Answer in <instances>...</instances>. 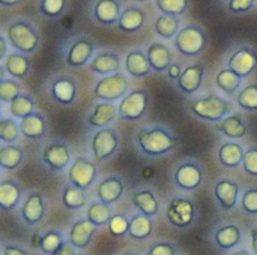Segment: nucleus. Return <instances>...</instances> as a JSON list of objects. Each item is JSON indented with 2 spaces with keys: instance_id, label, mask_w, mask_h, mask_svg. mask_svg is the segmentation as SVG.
Returning a JSON list of instances; mask_svg holds the SVG:
<instances>
[{
  "instance_id": "1",
  "label": "nucleus",
  "mask_w": 257,
  "mask_h": 255,
  "mask_svg": "<svg viewBox=\"0 0 257 255\" xmlns=\"http://www.w3.org/2000/svg\"><path fill=\"white\" fill-rule=\"evenodd\" d=\"M178 144L176 137L163 126L140 128L137 132V146L139 149L152 158L164 156L172 152Z\"/></svg>"
},
{
  "instance_id": "2",
  "label": "nucleus",
  "mask_w": 257,
  "mask_h": 255,
  "mask_svg": "<svg viewBox=\"0 0 257 255\" xmlns=\"http://www.w3.org/2000/svg\"><path fill=\"white\" fill-rule=\"evenodd\" d=\"M5 36L9 45L23 54H32L39 47V33L27 20H14L6 26Z\"/></svg>"
},
{
  "instance_id": "3",
  "label": "nucleus",
  "mask_w": 257,
  "mask_h": 255,
  "mask_svg": "<svg viewBox=\"0 0 257 255\" xmlns=\"http://www.w3.org/2000/svg\"><path fill=\"white\" fill-rule=\"evenodd\" d=\"M190 111L206 122H221L233 111V104L218 95H208L205 98H194L188 102Z\"/></svg>"
},
{
  "instance_id": "4",
  "label": "nucleus",
  "mask_w": 257,
  "mask_h": 255,
  "mask_svg": "<svg viewBox=\"0 0 257 255\" xmlns=\"http://www.w3.org/2000/svg\"><path fill=\"white\" fill-rule=\"evenodd\" d=\"M176 50L185 57H196L203 53L208 45L206 32L197 24H188L181 27L173 39Z\"/></svg>"
},
{
  "instance_id": "5",
  "label": "nucleus",
  "mask_w": 257,
  "mask_h": 255,
  "mask_svg": "<svg viewBox=\"0 0 257 255\" xmlns=\"http://www.w3.org/2000/svg\"><path fill=\"white\" fill-rule=\"evenodd\" d=\"M128 87V78L122 72H116L111 75H105L96 81L93 87V96L105 102H114L126 95Z\"/></svg>"
},
{
  "instance_id": "6",
  "label": "nucleus",
  "mask_w": 257,
  "mask_h": 255,
  "mask_svg": "<svg viewBox=\"0 0 257 255\" xmlns=\"http://www.w3.org/2000/svg\"><path fill=\"white\" fill-rule=\"evenodd\" d=\"M148 104H149V95L145 89L131 90L120 99L117 105L119 117L128 122L140 120L148 110Z\"/></svg>"
},
{
  "instance_id": "7",
  "label": "nucleus",
  "mask_w": 257,
  "mask_h": 255,
  "mask_svg": "<svg viewBox=\"0 0 257 255\" xmlns=\"http://www.w3.org/2000/svg\"><path fill=\"white\" fill-rule=\"evenodd\" d=\"M166 218L175 228H187L196 218V207L190 198L175 197L170 200L166 209Z\"/></svg>"
},
{
  "instance_id": "8",
  "label": "nucleus",
  "mask_w": 257,
  "mask_h": 255,
  "mask_svg": "<svg viewBox=\"0 0 257 255\" xmlns=\"http://www.w3.org/2000/svg\"><path fill=\"white\" fill-rule=\"evenodd\" d=\"M42 162L53 173H60L71 167V150L62 140L50 141L42 150Z\"/></svg>"
},
{
  "instance_id": "9",
  "label": "nucleus",
  "mask_w": 257,
  "mask_h": 255,
  "mask_svg": "<svg viewBox=\"0 0 257 255\" xmlns=\"http://www.w3.org/2000/svg\"><path fill=\"white\" fill-rule=\"evenodd\" d=\"M90 147H92L95 161H98V162L105 161L116 153V150L119 147V137L113 128L98 129L92 137Z\"/></svg>"
},
{
  "instance_id": "10",
  "label": "nucleus",
  "mask_w": 257,
  "mask_h": 255,
  "mask_svg": "<svg viewBox=\"0 0 257 255\" xmlns=\"http://www.w3.org/2000/svg\"><path fill=\"white\" fill-rule=\"evenodd\" d=\"M95 56V44L87 36H77L68 45L65 62L69 68H81Z\"/></svg>"
},
{
  "instance_id": "11",
  "label": "nucleus",
  "mask_w": 257,
  "mask_h": 255,
  "mask_svg": "<svg viewBox=\"0 0 257 255\" xmlns=\"http://www.w3.org/2000/svg\"><path fill=\"white\" fill-rule=\"evenodd\" d=\"M96 165L90 159L84 156H78L72 161L69 170H68V180L71 185H75L81 189H89L96 177Z\"/></svg>"
},
{
  "instance_id": "12",
  "label": "nucleus",
  "mask_w": 257,
  "mask_h": 255,
  "mask_svg": "<svg viewBox=\"0 0 257 255\" xmlns=\"http://www.w3.org/2000/svg\"><path fill=\"white\" fill-rule=\"evenodd\" d=\"M227 68L247 78L257 69V51L250 45L238 47L227 59Z\"/></svg>"
},
{
  "instance_id": "13",
  "label": "nucleus",
  "mask_w": 257,
  "mask_h": 255,
  "mask_svg": "<svg viewBox=\"0 0 257 255\" xmlns=\"http://www.w3.org/2000/svg\"><path fill=\"white\" fill-rule=\"evenodd\" d=\"M173 180L178 188L184 191H194L203 182V170L197 162L193 161L184 162L176 168L173 174Z\"/></svg>"
},
{
  "instance_id": "14",
  "label": "nucleus",
  "mask_w": 257,
  "mask_h": 255,
  "mask_svg": "<svg viewBox=\"0 0 257 255\" xmlns=\"http://www.w3.org/2000/svg\"><path fill=\"white\" fill-rule=\"evenodd\" d=\"M77 83L72 77L59 75L50 84V95L51 98L60 105H72L77 99Z\"/></svg>"
},
{
  "instance_id": "15",
  "label": "nucleus",
  "mask_w": 257,
  "mask_h": 255,
  "mask_svg": "<svg viewBox=\"0 0 257 255\" xmlns=\"http://www.w3.org/2000/svg\"><path fill=\"white\" fill-rule=\"evenodd\" d=\"M122 11L120 0H96L92 14L96 23L102 26H113L119 23Z\"/></svg>"
},
{
  "instance_id": "16",
  "label": "nucleus",
  "mask_w": 257,
  "mask_h": 255,
  "mask_svg": "<svg viewBox=\"0 0 257 255\" xmlns=\"http://www.w3.org/2000/svg\"><path fill=\"white\" fill-rule=\"evenodd\" d=\"M96 225L93 222H90L87 218L84 219H78L72 224V227L69 228V233H68V240L77 248V249H86L95 233H96Z\"/></svg>"
},
{
  "instance_id": "17",
  "label": "nucleus",
  "mask_w": 257,
  "mask_h": 255,
  "mask_svg": "<svg viewBox=\"0 0 257 255\" xmlns=\"http://www.w3.org/2000/svg\"><path fill=\"white\" fill-rule=\"evenodd\" d=\"M89 69L98 75H111L120 72V57L114 51H101L89 62Z\"/></svg>"
},
{
  "instance_id": "18",
  "label": "nucleus",
  "mask_w": 257,
  "mask_h": 255,
  "mask_svg": "<svg viewBox=\"0 0 257 255\" xmlns=\"http://www.w3.org/2000/svg\"><path fill=\"white\" fill-rule=\"evenodd\" d=\"M45 216V203L44 197L39 192H32L27 195L21 206V218L27 225L39 224Z\"/></svg>"
},
{
  "instance_id": "19",
  "label": "nucleus",
  "mask_w": 257,
  "mask_h": 255,
  "mask_svg": "<svg viewBox=\"0 0 257 255\" xmlns=\"http://www.w3.org/2000/svg\"><path fill=\"white\" fill-rule=\"evenodd\" d=\"M203 77H205V65L202 63L190 65L182 71V75L178 80V89L187 95H193L200 89Z\"/></svg>"
},
{
  "instance_id": "20",
  "label": "nucleus",
  "mask_w": 257,
  "mask_h": 255,
  "mask_svg": "<svg viewBox=\"0 0 257 255\" xmlns=\"http://www.w3.org/2000/svg\"><path fill=\"white\" fill-rule=\"evenodd\" d=\"M214 195L223 210H232L239 198V186L230 179H221L214 186Z\"/></svg>"
},
{
  "instance_id": "21",
  "label": "nucleus",
  "mask_w": 257,
  "mask_h": 255,
  "mask_svg": "<svg viewBox=\"0 0 257 255\" xmlns=\"http://www.w3.org/2000/svg\"><path fill=\"white\" fill-rule=\"evenodd\" d=\"M146 56H148L152 71H155V72H166L170 68V65L173 63L170 48L163 42L155 41V42L149 44V47L146 48Z\"/></svg>"
},
{
  "instance_id": "22",
  "label": "nucleus",
  "mask_w": 257,
  "mask_h": 255,
  "mask_svg": "<svg viewBox=\"0 0 257 255\" xmlns=\"http://www.w3.org/2000/svg\"><path fill=\"white\" fill-rule=\"evenodd\" d=\"M123 191H125L123 180L117 176H110L101 180L99 185L96 186V197L99 201L111 206L123 195Z\"/></svg>"
},
{
  "instance_id": "23",
  "label": "nucleus",
  "mask_w": 257,
  "mask_h": 255,
  "mask_svg": "<svg viewBox=\"0 0 257 255\" xmlns=\"http://www.w3.org/2000/svg\"><path fill=\"white\" fill-rule=\"evenodd\" d=\"M123 65H125V71L134 78H143L149 75L152 71L146 53L140 48L128 51V54L125 56Z\"/></svg>"
},
{
  "instance_id": "24",
  "label": "nucleus",
  "mask_w": 257,
  "mask_h": 255,
  "mask_svg": "<svg viewBox=\"0 0 257 255\" xmlns=\"http://www.w3.org/2000/svg\"><path fill=\"white\" fill-rule=\"evenodd\" d=\"M117 116H119L117 105H114L113 102L102 101V102H96L87 122L92 128L102 129V128H108V125L111 122H114Z\"/></svg>"
},
{
  "instance_id": "25",
  "label": "nucleus",
  "mask_w": 257,
  "mask_h": 255,
  "mask_svg": "<svg viewBox=\"0 0 257 255\" xmlns=\"http://www.w3.org/2000/svg\"><path fill=\"white\" fill-rule=\"evenodd\" d=\"M3 71L8 72L11 78L24 80L30 72V59L20 51H11L6 59H3Z\"/></svg>"
},
{
  "instance_id": "26",
  "label": "nucleus",
  "mask_w": 257,
  "mask_h": 255,
  "mask_svg": "<svg viewBox=\"0 0 257 255\" xmlns=\"http://www.w3.org/2000/svg\"><path fill=\"white\" fill-rule=\"evenodd\" d=\"M145 21H146V14L142 8L126 6L122 11L117 27H119V30L125 32V33H136V32L142 30V27L145 26Z\"/></svg>"
},
{
  "instance_id": "27",
  "label": "nucleus",
  "mask_w": 257,
  "mask_h": 255,
  "mask_svg": "<svg viewBox=\"0 0 257 255\" xmlns=\"http://www.w3.org/2000/svg\"><path fill=\"white\" fill-rule=\"evenodd\" d=\"M20 129L23 137L29 140H39L47 132V120L41 113L35 111L20 122Z\"/></svg>"
},
{
  "instance_id": "28",
  "label": "nucleus",
  "mask_w": 257,
  "mask_h": 255,
  "mask_svg": "<svg viewBox=\"0 0 257 255\" xmlns=\"http://www.w3.org/2000/svg\"><path fill=\"white\" fill-rule=\"evenodd\" d=\"M244 149L239 143L227 141L223 143L218 149V161L226 168H238L242 165L244 161Z\"/></svg>"
},
{
  "instance_id": "29",
  "label": "nucleus",
  "mask_w": 257,
  "mask_h": 255,
  "mask_svg": "<svg viewBox=\"0 0 257 255\" xmlns=\"http://www.w3.org/2000/svg\"><path fill=\"white\" fill-rule=\"evenodd\" d=\"M215 128L229 140H241L247 134V125L244 123L241 114H232L224 117L215 125Z\"/></svg>"
},
{
  "instance_id": "30",
  "label": "nucleus",
  "mask_w": 257,
  "mask_h": 255,
  "mask_svg": "<svg viewBox=\"0 0 257 255\" xmlns=\"http://www.w3.org/2000/svg\"><path fill=\"white\" fill-rule=\"evenodd\" d=\"M131 201H133L134 207L143 215L155 216L160 212V203H158L157 197L154 195V192L149 189H140V191L133 192Z\"/></svg>"
},
{
  "instance_id": "31",
  "label": "nucleus",
  "mask_w": 257,
  "mask_h": 255,
  "mask_svg": "<svg viewBox=\"0 0 257 255\" xmlns=\"http://www.w3.org/2000/svg\"><path fill=\"white\" fill-rule=\"evenodd\" d=\"M21 201V188L14 180H2L0 183V207L5 212L14 210Z\"/></svg>"
},
{
  "instance_id": "32",
  "label": "nucleus",
  "mask_w": 257,
  "mask_h": 255,
  "mask_svg": "<svg viewBox=\"0 0 257 255\" xmlns=\"http://www.w3.org/2000/svg\"><path fill=\"white\" fill-rule=\"evenodd\" d=\"M152 231H154V222H152L151 216L143 215V213L133 215V218L130 219V231H128V234L133 239L145 240V239L151 237Z\"/></svg>"
},
{
  "instance_id": "33",
  "label": "nucleus",
  "mask_w": 257,
  "mask_h": 255,
  "mask_svg": "<svg viewBox=\"0 0 257 255\" xmlns=\"http://www.w3.org/2000/svg\"><path fill=\"white\" fill-rule=\"evenodd\" d=\"M241 228L238 225H224V227H220L215 234H214V239H215V243L218 248L221 249H232L235 246L239 245L241 242Z\"/></svg>"
},
{
  "instance_id": "34",
  "label": "nucleus",
  "mask_w": 257,
  "mask_h": 255,
  "mask_svg": "<svg viewBox=\"0 0 257 255\" xmlns=\"http://www.w3.org/2000/svg\"><path fill=\"white\" fill-rule=\"evenodd\" d=\"M154 30L158 36H161L163 39H175V36L178 35V32L181 30V21L179 17H173V15H166L161 14L155 23H154Z\"/></svg>"
},
{
  "instance_id": "35",
  "label": "nucleus",
  "mask_w": 257,
  "mask_h": 255,
  "mask_svg": "<svg viewBox=\"0 0 257 255\" xmlns=\"http://www.w3.org/2000/svg\"><path fill=\"white\" fill-rule=\"evenodd\" d=\"M113 216V210L110 207V204L107 203H102V201H92L87 209H86V218L93 222L96 227H102V225H107L110 222Z\"/></svg>"
},
{
  "instance_id": "36",
  "label": "nucleus",
  "mask_w": 257,
  "mask_h": 255,
  "mask_svg": "<svg viewBox=\"0 0 257 255\" xmlns=\"http://www.w3.org/2000/svg\"><path fill=\"white\" fill-rule=\"evenodd\" d=\"M215 83H217L220 90H223L226 95L230 96V95H235L239 90V87L242 84V77H239L236 72H233L229 68H223V69L218 71Z\"/></svg>"
},
{
  "instance_id": "37",
  "label": "nucleus",
  "mask_w": 257,
  "mask_h": 255,
  "mask_svg": "<svg viewBox=\"0 0 257 255\" xmlns=\"http://www.w3.org/2000/svg\"><path fill=\"white\" fill-rule=\"evenodd\" d=\"M24 159V152L15 144H3L0 147V167L3 170H17Z\"/></svg>"
},
{
  "instance_id": "38",
  "label": "nucleus",
  "mask_w": 257,
  "mask_h": 255,
  "mask_svg": "<svg viewBox=\"0 0 257 255\" xmlns=\"http://www.w3.org/2000/svg\"><path fill=\"white\" fill-rule=\"evenodd\" d=\"M87 203V195H86V191L75 186V185H66L63 188V192H62V204L69 209V210H77V209H81L84 207V204Z\"/></svg>"
},
{
  "instance_id": "39",
  "label": "nucleus",
  "mask_w": 257,
  "mask_h": 255,
  "mask_svg": "<svg viewBox=\"0 0 257 255\" xmlns=\"http://www.w3.org/2000/svg\"><path fill=\"white\" fill-rule=\"evenodd\" d=\"M9 113L12 114V117L15 119H24L27 116H30L32 113H35V101L29 93H21L18 98H15L11 104H9Z\"/></svg>"
},
{
  "instance_id": "40",
  "label": "nucleus",
  "mask_w": 257,
  "mask_h": 255,
  "mask_svg": "<svg viewBox=\"0 0 257 255\" xmlns=\"http://www.w3.org/2000/svg\"><path fill=\"white\" fill-rule=\"evenodd\" d=\"M63 236L62 233L56 231V230H50L47 233H44L39 237L38 242V248L41 249V252H44L45 255H53L63 243Z\"/></svg>"
},
{
  "instance_id": "41",
  "label": "nucleus",
  "mask_w": 257,
  "mask_h": 255,
  "mask_svg": "<svg viewBox=\"0 0 257 255\" xmlns=\"http://www.w3.org/2000/svg\"><path fill=\"white\" fill-rule=\"evenodd\" d=\"M68 0H39L38 11L45 18H59L66 9Z\"/></svg>"
},
{
  "instance_id": "42",
  "label": "nucleus",
  "mask_w": 257,
  "mask_h": 255,
  "mask_svg": "<svg viewBox=\"0 0 257 255\" xmlns=\"http://www.w3.org/2000/svg\"><path fill=\"white\" fill-rule=\"evenodd\" d=\"M236 102L242 110L257 111V84H248L236 95Z\"/></svg>"
},
{
  "instance_id": "43",
  "label": "nucleus",
  "mask_w": 257,
  "mask_h": 255,
  "mask_svg": "<svg viewBox=\"0 0 257 255\" xmlns=\"http://www.w3.org/2000/svg\"><path fill=\"white\" fill-rule=\"evenodd\" d=\"M155 6L161 14L181 17L188 9V0H155Z\"/></svg>"
},
{
  "instance_id": "44",
  "label": "nucleus",
  "mask_w": 257,
  "mask_h": 255,
  "mask_svg": "<svg viewBox=\"0 0 257 255\" xmlns=\"http://www.w3.org/2000/svg\"><path fill=\"white\" fill-rule=\"evenodd\" d=\"M21 86L20 83H17L14 78H6L2 77L0 81V101L5 104H11L15 98H18L21 95Z\"/></svg>"
},
{
  "instance_id": "45",
  "label": "nucleus",
  "mask_w": 257,
  "mask_h": 255,
  "mask_svg": "<svg viewBox=\"0 0 257 255\" xmlns=\"http://www.w3.org/2000/svg\"><path fill=\"white\" fill-rule=\"evenodd\" d=\"M21 134L20 125L14 119H2L0 122V140L3 144H12Z\"/></svg>"
},
{
  "instance_id": "46",
  "label": "nucleus",
  "mask_w": 257,
  "mask_h": 255,
  "mask_svg": "<svg viewBox=\"0 0 257 255\" xmlns=\"http://www.w3.org/2000/svg\"><path fill=\"white\" fill-rule=\"evenodd\" d=\"M108 230L113 236L116 237H122L125 234H128L130 231V219L125 215H113L110 222H108Z\"/></svg>"
},
{
  "instance_id": "47",
  "label": "nucleus",
  "mask_w": 257,
  "mask_h": 255,
  "mask_svg": "<svg viewBox=\"0 0 257 255\" xmlns=\"http://www.w3.org/2000/svg\"><path fill=\"white\" fill-rule=\"evenodd\" d=\"M241 206L247 213L257 215V189H247L242 194Z\"/></svg>"
},
{
  "instance_id": "48",
  "label": "nucleus",
  "mask_w": 257,
  "mask_h": 255,
  "mask_svg": "<svg viewBox=\"0 0 257 255\" xmlns=\"http://www.w3.org/2000/svg\"><path fill=\"white\" fill-rule=\"evenodd\" d=\"M242 168L247 174L257 176V147H251V149L245 150Z\"/></svg>"
},
{
  "instance_id": "49",
  "label": "nucleus",
  "mask_w": 257,
  "mask_h": 255,
  "mask_svg": "<svg viewBox=\"0 0 257 255\" xmlns=\"http://www.w3.org/2000/svg\"><path fill=\"white\" fill-rule=\"evenodd\" d=\"M256 0H227L229 11L232 14H245L253 9Z\"/></svg>"
},
{
  "instance_id": "50",
  "label": "nucleus",
  "mask_w": 257,
  "mask_h": 255,
  "mask_svg": "<svg viewBox=\"0 0 257 255\" xmlns=\"http://www.w3.org/2000/svg\"><path fill=\"white\" fill-rule=\"evenodd\" d=\"M148 255H176V248L169 242H157L151 245Z\"/></svg>"
},
{
  "instance_id": "51",
  "label": "nucleus",
  "mask_w": 257,
  "mask_h": 255,
  "mask_svg": "<svg viewBox=\"0 0 257 255\" xmlns=\"http://www.w3.org/2000/svg\"><path fill=\"white\" fill-rule=\"evenodd\" d=\"M2 255H29V252L18 245H3Z\"/></svg>"
},
{
  "instance_id": "52",
  "label": "nucleus",
  "mask_w": 257,
  "mask_h": 255,
  "mask_svg": "<svg viewBox=\"0 0 257 255\" xmlns=\"http://www.w3.org/2000/svg\"><path fill=\"white\" fill-rule=\"evenodd\" d=\"M53 255H77L75 254V246L69 240H66V242L62 243V246Z\"/></svg>"
},
{
  "instance_id": "53",
  "label": "nucleus",
  "mask_w": 257,
  "mask_h": 255,
  "mask_svg": "<svg viewBox=\"0 0 257 255\" xmlns=\"http://www.w3.org/2000/svg\"><path fill=\"white\" fill-rule=\"evenodd\" d=\"M182 71L184 69H181V65L179 63H172L170 65V68L167 69V74H169V78L170 80H179V77L182 75Z\"/></svg>"
},
{
  "instance_id": "54",
  "label": "nucleus",
  "mask_w": 257,
  "mask_h": 255,
  "mask_svg": "<svg viewBox=\"0 0 257 255\" xmlns=\"http://www.w3.org/2000/svg\"><path fill=\"white\" fill-rule=\"evenodd\" d=\"M8 47H11V45H9V42L6 39V36L2 35L0 36V59H6V56L9 54L8 53Z\"/></svg>"
},
{
  "instance_id": "55",
  "label": "nucleus",
  "mask_w": 257,
  "mask_h": 255,
  "mask_svg": "<svg viewBox=\"0 0 257 255\" xmlns=\"http://www.w3.org/2000/svg\"><path fill=\"white\" fill-rule=\"evenodd\" d=\"M250 236H251V249H253V254L257 255V228L251 230Z\"/></svg>"
},
{
  "instance_id": "56",
  "label": "nucleus",
  "mask_w": 257,
  "mask_h": 255,
  "mask_svg": "<svg viewBox=\"0 0 257 255\" xmlns=\"http://www.w3.org/2000/svg\"><path fill=\"white\" fill-rule=\"evenodd\" d=\"M0 3L3 6H8V8H12V6H17L21 3V0H0Z\"/></svg>"
},
{
  "instance_id": "57",
  "label": "nucleus",
  "mask_w": 257,
  "mask_h": 255,
  "mask_svg": "<svg viewBox=\"0 0 257 255\" xmlns=\"http://www.w3.org/2000/svg\"><path fill=\"white\" fill-rule=\"evenodd\" d=\"M232 255H253L250 251H245V249H241V251H236V252H233Z\"/></svg>"
},
{
  "instance_id": "58",
  "label": "nucleus",
  "mask_w": 257,
  "mask_h": 255,
  "mask_svg": "<svg viewBox=\"0 0 257 255\" xmlns=\"http://www.w3.org/2000/svg\"><path fill=\"white\" fill-rule=\"evenodd\" d=\"M122 255H137L136 252H125V254H122Z\"/></svg>"
},
{
  "instance_id": "59",
  "label": "nucleus",
  "mask_w": 257,
  "mask_h": 255,
  "mask_svg": "<svg viewBox=\"0 0 257 255\" xmlns=\"http://www.w3.org/2000/svg\"><path fill=\"white\" fill-rule=\"evenodd\" d=\"M134 2H140L142 3V2H146V0H134Z\"/></svg>"
}]
</instances>
